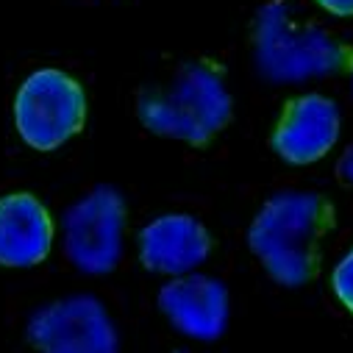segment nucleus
Returning <instances> with one entry per match:
<instances>
[{
  "label": "nucleus",
  "mask_w": 353,
  "mask_h": 353,
  "mask_svg": "<svg viewBox=\"0 0 353 353\" xmlns=\"http://www.w3.org/2000/svg\"><path fill=\"white\" fill-rule=\"evenodd\" d=\"M334 217V206L317 192H279L253 217L248 245L273 281L303 287L320 273L323 239Z\"/></svg>",
  "instance_id": "nucleus-1"
},
{
  "label": "nucleus",
  "mask_w": 353,
  "mask_h": 353,
  "mask_svg": "<svg viewBox=\"0 0 353 353\" xmlns=\"http://www.w3.org/2000/svg\"><path fill=\"white\" fill-rule=\"evenodd\" d=\"M231 112L223 70L206 59L184 61L167 86H148L137 101V114L150 134L195 148L209 145L231 123Z\"/></svg>",
  "instance_id": "nucleus-2"
},
{
  "label": "nucleus",
  "mask_w": 353,
  "mask_h": 353,
  "mask_svg": "<svg viewBox=\"0 0 353 353\" xmlns=\"http://www.w3.org/2000/svg\"><path fill=\"white\" fill-rule=\"evenodd\" d=\"M256 70L276 83L353 72V48L317 26H298L281 0H270L253 23Z\"/></svg>",
  "instance_id": "nucleus-3"
},
{
  "label": "nucleus",
  "mask_w": 353,
  "mask_h": 353,
  "mask_svg": "<svg viewBox=\"0 0 353 353\" xmlns=\"http://www.w3.org/2000/svg\"><path fill=\"white\" fill-rule=\"evenodd\" d=\"M86 123V95L81 83L61 70L31 72L14 98V125L34 150H56Z\"/></svg>",
  "instance_id": "nucleus-4"
},
{
  "label": "nucleus",
  "mask_w": 353,
  "mask_h": 353,
  "mask_svg": "<svg viewBox=\"0 0 353 353\" xmlns=\"http://www.w3.org/2000/svg\"><path fill=\"white\" fill-rule=\"evenodd\" d=\"M125 201L114 187H95L64 214V253L81 273H112L123 253Z\"/></svg>",
  "instance_id": "nucleus-5"
},
{
  "label": "nucleus",
  "mask_w": 353,
  "mask_h": 353,
  "mask_svg": "<svg viewBox=\"0 0 353 353\" xmlns=\"http://www.w3.org/2000/svg\"><path fill=\"white\" fill-rule=\"evenodd\" d=\"M28 342L37 353H120L117 328L92 295L61 298L34 312Z\"/></svg>",
  "instance_id": "nucleus-6"
},
{
  "label": "nucleus",
  "mask_w": 353,
  "mask_h": 353,
  "mask_svg": "<svg viewBox=\"0 0 353 353\" xmlns=\"http://www.w3.org/2000/svg\"><path fill=\"white\" fill-rule=\"evenodd\" d=\"M339 128L342 117L336 103L325 95L312 92L292 98L284 106L270 145L290 164H314L325 153H331L339 139Z\"/></svg>",
  "instance_id": "nucleus-7"
},
{
  "label": "nucleus",
  "mask_w": 353,
  "mask_h": 353,
  "mask_svg": "<svg viewBox=\"0 0 353 353\" xmlns=\"http://www.w3.org/2000/svg\"><path fill=\"white\" fill-rule=\"evenodd\" d=\"M164 317L192 339H217L228 323V290L212 276H179L159 290Z\"/></svg>",
  "instance_id": "nucleus-8"
},
{
  "label": "nucleus",
  "mask_w": 353,
  "mask_h": 353,
  "mask_svg": "<svg viewBox=\"0 0 353 353\" xmlns=\"http://www.w3.org/2000/svg\"><path fill=\"white\" fill-rule=\"evenodd\" d=\"M212 253V234L190 214H164L139 234V259L150 273L190 276Z\"/></svg>",
  "instance_id": "nucleus-9"
},
{
  "label": "nucleus",
  "mask_w": 353,
  "mask_h": 353,
  "mask_svg": "<svg viewBox=\"0 0 353 353\" xmlns=\"http://www.w3.org/2000/svg\"><path fill=\"white\" fill-rule=\"evenodd\" d=\"M53 245V220L31 192L0 198V264L34 268L42 264Z\"/></svg>",
  "instance_id": "nucleus-10"
},
{
  "label": "nucleus",
  "mask_w": 353,
  "mask_h": 353,
  "mask_svg": "<svg viewBox=\"0 0 353 353\" xmlns=\"http://www.w3.org/2000/svg\"><path fill=\"white\" fill-rule=\"evenodd\" d=\"M334 295L339 298V303L353 314V248L342 256V261L336 264L334 279H331Z\"/></svg>",
  "instance_id": "nucleus-11"
},
{
  "label": "nucleus",
  "mask_w": 353,
  "mask_h": 353,
  "mask_svg": "<svg viewBox=\"0 0 353 353\" xmlns=\"http://www.w3.org/2000/svg\"><path fill=\"white\" fill-rule=\"evenodd\" d=\"M334 17H353V0H317Z\"/></svg>",
  "instance_id": "nucleus-12"
},
{
  "label": "nucleus",
  "mask_w": 353,
  "mask_h": 353,
  "mask_svg": "<svg viewBox=\"0 0 353 353\" xmlns=\"http://www.w3.org/2000/svg\"><path fill=\"white\" fill-rule=\"evenodd\" d=\"M336 175L345 181V184H350L353 187V148H347L345 150V156L339 159V164H336Z\"/></svg>",
  "instance_id": "nucleus-13"
},
{
  "label": "nucleus",
  "mask_w": 353,
  "mask_h": 353,
  "mask_svg": "<svg viewBox=\"0 0 353 353\" xmlns=\"http://www.w3.org/2000/svg\"><path fill=\"white\" fill-rule=\"evenodd\" d=\"M179 353H184V350H179Z\"/></svg>",
  "instance_id": "nucleus-14"
}]
</instances>
